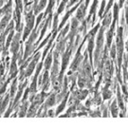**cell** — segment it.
<instances>
[{
  "label": "cell",
  "mask_w": 128,
  "mask_h": 128,
  "mask_svg": "<svg viewBox=\"0 0 128 128\" xmlns=\"http://www.w3.org/2000/svg\"><path fill=\"white\" fill-rule=\"evenodd\" d=\"M117 44H118V54H119V66L120 68V64L122 61V46H124V42H122V28H119V32H118V38H117Z\"/></svg>",
  "instance_id": "cell-1"
},
{
  "label": "cell",
  "mask_w": 128,
  "mask_h": 128,
  "mask_svg": "<svg viewBox=\"0 0 128 128\" xmlns=\"http://www.w3.org/2000/svg\"><path fill=\"white\" fill-rule=\"evenodd\" d=\"M26 19H27V27L25 28V33H24L23 40H25L28 37V35L30 34V32H32V28H33V25H34V17H33L32 12H30L27 14Z\"/></svg>",
  "instance_id": "cell-2"
},
{
  "label": "cell",
  "mask_w": 128,
  "mask_h": 128,
  "mask_svg": "<svg viewBox=\"0 0 128 128\" xmlns=\"http://www.w3.org/2000/svg\"><path fill=\"white\" fill-rule=\"evenodd\" d=\"M39 57H40V54L37 53V54L35 55V57H34V59L32 60V62L30 64V66H28L27 70L25 71V76H26V77H28V76L32 73V71H33V69H34V66H35V64H36V63H37V60L39 59Z\"/></svg>",
  "instance_id": "cell-3"
},
{
  "label": "cell",
  "mask_w": 128,
  "mask_h": 128,
  "mask_svg": "<svg viewBox=\"0 0 128 128\" xmlns=\"http://www.w3.org/2000/svg\"><path fill=\"white\" fill-rule=\"evenodd\" d=\"M19 38H20V32L15 35L14 41L12 43V51L14 52V54H18V53H16V52H17V50H18V48H19V46H18Z\"/></svg>",
  "instance_id": "cell-4"
},
{
  "label": "cell",
  "mask_w": 128,
  "mask_h": 128,
  "mask_svg": "<svg viewBox=\"0 0 128 128\" xmlns=\"http://www.w3.org/2000/svg\"><path fill=\"white\" fill-rule=\"evenodd\" d=\"M77 7H78V5L76 6V7H74V8H73L72 10H68V12H66V16H64V18H63V20H62V23H61V25H60L59 28H62L63 26H64V24L66 23V20L68 19V17L70 16V14H72V12H73L74 10H76V8H77Z\"/></svg>",
  "instance_id": "cell-5"
},
{
  "label": "cell",
  "mask_w": 128,
  "mask_h": 128,
  "mask_svg": "<svg viewBox=\"0 0 128 128\" xmlns=\"http://www.w3.org/2000/svg\"><path fill=\"white\" fill-rule=\"evenodd\" d=\"M54 102H55V95L53 94V95H51V96L50 97V99L46 101L45 107H48V106H52V105L54 104Z\"/></svg>",
  "instance_id": "cell-6"
},
{
  "label": "cell",
  "mask_w": 128,
  "mask_h": 128,
  "mask_svg": "<svg viewBox=\"0 0 128 128\" xmlns=\"http://www.w3.org/2000/svg\"><path fill=\"white\" fill-rule=\"evenodd\" d=\"M52 50H51L50 54L48 56V58L46 59V61H45V66H46V69L48 70V69L50 68V66L51 64V58H52Z\"/></svg>",
  "instance_id": "cell-7"
},
{
  "label": "cell",
  "mask_w": 128,
  "mask_h": 128,
  "mask_svg": "<svg viewBox=\"0 0 128 128\" xmlns=\"http://www.w3.org/2000/svg\"><path fill=\"white\" fill-rule=\"evenodd\" d=\"M10 18V15H8V16H5L4 18L2 19V21H1V28H2V32H3V30H4L5 26L8 24V21H9V19Z\"/></svg>",
  "instance_id": "cell-8"
},
{
  "label": "cell",
  "mask_w": 128,
  "mask_h": 128,
  "mask_svg": "<svg viewBox=\"0 0 128 128\" xmlns=\"http://www.w3.org/2000/svg\"><path fill=\"white\" fill-rule=\"evenodd\" d=\"M108 86H109V84H106V87H105L104 90V98L105 100H108L110 97H111V92H110L109 90L107 89Z\"/></svg>",
  "instance_id": "cell-9"
},
{
  "label": "cell",
  "mask_w": 128,
  "mask_h": 128,
  "mask_svg": "<svg viewBox=\"0 0 128 128\" xmlns=\"http://www.w3.org/2000/svg\"><path fill=\"white\" fill-rule=\"evenodd\" d=\"M46 0H41V2H40L39 6L35 9V14H38V12H39V10H41L46 6Z\"/></svg>",
  "instance_id": "cell-10"
},
{
  "label": "cell",
  "mask_w": 128,
  "mask_h": 128,
  "mask_svg": "<svg viewBox=\"0 0 128 128\" xmlns=\"http://www.w3.org/2000/svg\"><path fill=\"white\" fill-rule=\"evenodd\" d=\"M111 111H112V115L116 117L118 114V110H117V105H116V102H114L112 105H111Z\"/></svg>",
  "instance_id": "cell-11"
},
{
  "label": "cell",
  "mask_w": 128,
  "mask_h": 128,
  "mask_svg": "<svg viewBox=\"0 0 128 128\" xmlns=\"http://www.w3.org/2000/svg\"><path fill=\"white\" fill-rule=\"evenodd\" d=\"M66 101H68V96L66 97V99H64V102H62V104H61L59 106V107H58V109H57V112H56V114H59L60 112H61L62 110L64 109V105H66Z\"/></svg>",
  "instance_id": "cell-12"
},
{
  "label": "cell",
  "mask_w": 128,
  "mask_h": 128,
  "mask_svg": "<svg viewBox=\"0 0 128 128\" xmlns=\"http://www.w3.org/2000/svg\"><path fill=\"white\" fill-rule=\"evenodd\" d=\"M119 6L118 5H115L114 6V20L117 21L118 19V14H119Z\"/></svg>",
  "instance_id": "cell-13"
},
{
  "label": "cell",
  "mask_w": 128,
  "mask_h": 128,
  "mask_svg": "<svg viewBox=\"0 0 128 128\" xmlns=\"http://www.w3.org/2000/svg\"><path fill=\"white\" fill-rule=\"evenodd\" d=\"M16 90V80H14L12 82V91H10V97H14V93Z\"/></svg>",
  "instance_id": "cell-14"
},
{
  "label": "cell",
  "mask_w": 128,
  "mask_h": 128,
  "mask_svg": "<svg viewBox=\"0 0 128 128\" xmlns=\"http://www.w3.org/2000/svg\"><path fill=\"white\" fill-rule=\"evenodd\" d=\"M110 20H111V14H108L107 17L104 20V27H107L110 23Z\"/></svg>",
  "instance_id": "cell-15"
},
{
  "label": "cell",
  "mask_w": 128,
  "mask_h": 128,
  "mask_svg": "<svg viewBox=\"0 0 128 128\" xmlns=\"http://www.w3.org/2000/svg\"><path fill=\"white\" fill-rule=\"evenodd\" d=\"M8 102H9V96L7 95V97L5 98V100L3 102H2V108H1V110H2V112L4 111L5 107H6V105L8 104Z\"/></svg>",
  "instance_id": "cell-16"
},
{
  "label": "cell",
  "mask_w": 128,
  "mask_h": 128,
  "mask_svg": "<svg viewBox=\"0 0 128 128\" xmlns=\"http://www.w3.org/2000/svg\"><path fill=\"white\" fill-rule=\"evenodd\" d=\"M12 35H14V30L10 32L9 34V37H8V40H7V42H6V48L9 46L10 43V41H12Z\"/></svg>",
  "instance_id": "cell-17"
},
{
  "label": "cell",
  "mask_w": 128,
  "mask_h": 128,
  "mask_svg": "<svg viewBox=\"0 0 128 128\" xmlns=\"http://www.w3.org/2000/svg\"><path fill=\"white\" fill-rule=\"evenodd\" d=\"M118 99H119V105L120 107L122 108V109H124V102H122V97L120 95V89H119V92H118Z\"/></svg>",
  "instance_id": "cell-18"
},
{
  "label": "cell",
  "mask_w": 128,
  "mask_h": 128,
  "mask_svg": "<svg viewBox=\"0 0 128 128\" xmlns=\"http://www.w3.org/2000/svg\"><path fill=\"white\" fill-rule=\"evenodd\" d=\"M115 56H116V46H113L112 50H111V57H112V58H115Z\"/></svg>",
  "instance_id": "cell-19"
},
{
  "label": "cell",
  "mask_w": 128,
  "mask_h": 128,
  "mask_svg": "<svg viewBox=\"0 0 128 128\" xmlns=\"http://www.w3.org/2000/svg\"><path fill=\"white\" fill-rule=\"evenodd\" d=\"M126 24H127L128 26V4L126 6Z\"/></svg>",
  "instance_id": "cell-20"
},
{
  "label": "cell",
  "mask_w": 128,
  "mask_h": 128,
  "mask_svg": "<svg viewBox=\"0 0 128 128\" xmlns=\"http://www.w3.org/2000/svg\"><path fill=\"white\" fill-rule=\"evenodd\" d=\"M78 0H71L70 2H69V4H68V7H70V6H72V5L75 3V2H77Z\"/></svg>",
  "instance_id": "cell-21"
},
{
  "label": "cell",
  "mask_w": 128,
  "mask_h": 128,
  "mask_svg": "<svg viewBox=\"0 0 128 128\" xmlns=\"http://www.w3.org/2000/svg\"><path fill=\"white\" fill-rule=\"evenodd\" d=\"M37 2H38V0H35V1H34V10H35L37 8V6H36V5H37Z\"/></svg>",
  "instance_id": "cell-22"
},
{
  "label": "cell",
  "mask_w": 128,
  "mask_h": 128,
  "mask_svg": "<svg viewBox=\"0 0 128 128\" xmlns=\"http://www.w3.org/2000/svg\"><path fill=\"white\" fill-rule=\"evenodd\" d=\"M124 0H120V7H122V4H124Z\"/></svg>",
  "instance_id": "cell-23"
},
{
  "label": "cell",
  "mask_w": 128,
  "mask_h": 128,
  "mask_svg": "<svg viewBox=\"0 0 128 128\" xmlns=\"http://www.w3.org/2000/svg\"><path fill=\"white\" fill-rule=\"evenodd\" d=\"M88 4H89V0H86V6H84V7L86 8L87 6H88Z\"/></svg>",
  "instance_id": "cell-24"
}]
</instances>
